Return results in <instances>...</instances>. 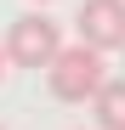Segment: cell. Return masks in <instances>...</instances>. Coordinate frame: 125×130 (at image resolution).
<instances>
[{
    "label": "cell",
    "instance_id": "52a82bcc",
    "mask_svg": "<svg viewBox=\"0 0 125 130\" xmlns=\"http://www.w3.org/2000/svg\"><path fill=\"white\" fill-rule=\"evenodd\" d=\"M0 130H6V124H0Z\"/></svg>",
    "mask_w": 125,
    "mask_h": 130
},
{
    "label": "cell",
    "instance_id": "8992f818",
    "mask_svg": "<svg viewBox=\"0 0 125 130\" xmlns=\"http://www.w3.org/2000/svg\"><path fill=\"white\" fill-rule=\"evenodd\" d=\"M34 6H46V0H34Z\"/></svg>",
    "mask_w": 125,
    "mask_h": 130
},
{
    "label": "cell",
    "instance_id": "7a4b0ae2",
    "mask_svg": "<svg viewBox=\"0 0 125 130\" xmlns=\"http://www.w3.org/2000/svg\"><path fill=\"white\" fill-rule=\"evenodd\" d=\"M57 45H62V23L57 17H46V11H23L17 23L6 28V62L11 68H46V62L57 57Z\"/></svg>",
    "mask_w": 125,
    "mask_h": 130
},
{
    "label": "cell",
    "instance_id": "3957f363",
    "mask_svg": "<svg viewBox=\"0 0 125 130\" xmlns=\"http://www.w3.org/2000/svg\"><path fill=\"white\" fill-rule=\"evenodd\" d=\"M80 40L97 51H125V0H80Z\"/></svg>",
    "mask_w": 125,
    "mask_h": 130
},
{
    "label": "cell",
    "instance_id": "277c9868",
    "mask_svg": "<svg viewBox=\"0 0 125 130\" xmlns=\"http://www.w3.org/2000/svg\"><path fill=\"white\" fill-rule=\"evenodd\" d=\"M91 107H97V130H125V79H102Z\"/></svg>",
    "mask_w": 125,
    "mask_h": 130
},
{
    "label": "cell",
    "instance_id": "6da1fadb",
    "mask_svg": "<svg viewBox=\"0 0 125 130\" xmlns=\"http://www.w3.org/2000/svg\"><path fill=\"white\" fill-rule=\"evenodd\" d=\"M102 79H108V51L85 45V40L80 45H57V57L46 62V85H51L57 102H91Z\"/></svg>",
    "mask_w": 125,
    "mask_h": 130
},
{
    "label": "cell",
    "instance_id": "5b68a950",
    "mask_svg": "<svg viewBox=\"0 0 125 130\" xmlns=\"http://www.w3.org/2000/svg\"><path fill=\"white\" fill-rule=\"evenodd\" d=\"M6 68H11V62H6V51H0V79H6Z\"/></svg>",
    "mask_w": 125,
    "mask_h": 130
}]
</instances>
